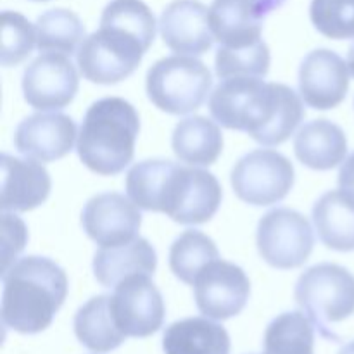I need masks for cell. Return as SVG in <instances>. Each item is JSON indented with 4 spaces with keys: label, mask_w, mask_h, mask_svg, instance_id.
<instances>
[{
    "label": "cell",
    "mask_w": 354,
    "mask_h": 354,
    "mask_svg": "<svg viewBox=\"0 0 354 354\" xmlns=\"http://www.w3.org/2000/svg\"><path fill=\"white\" fill-rule=\"evenodd\" d=\"M251 282L241 266L216 259L204 266L194 280L197 310L211 320H228L245 308Z\"/></svg>",
    "instance_id": "cell-11"
},
{
    "label": "cell",
    "mask_w": 354,
    "mask_h": 354,
    "mask_svg": "<svg viewBox=\"0 0 354 354\" xmlns=\"http://www.w3.org/2000/svg\"><path fill=\"white\" fill-rule=\"evenodd\" d=\"M337 354H354V341L349 342V344H346Z\"/></svg>",
    "instance_id": "cell-34"
},
{
    "label": "cell",
    "mask_w": 354,
    "mask_h": 354,
    "mask_svg": "<svg viewBox=\"0 0 354 354\" xmlns=\"http://www.w3.org/2000/svg\"><path fill=\"white\" fill-rule=\"evenodd\" d=\"M216 259H220L216 244L199 230H185L169 249V268L180 282L189 286H194L204 266Z\"/></svg>",
    "instance_id": "cell-27"
},
{
    "label": "cell",
    "mask_w": 354,
    "mask_h": 354,
    "mask_svg": "<svg viewBox=\"0 0 354 354\" xmlns=\"http://www.w3.org/2000/svg\"><path fill=\"white\" fill-rule=\"evenodd\" d=\"M138 131L140 118L135 107L121 97H104L85 113L76 152L90 171L118 175L133 161Z\"/></svg>",
    "instance_id": "cell-5"
},
{
    "label": "cell",
    "mask_w": 354,
    "mask_h": 354,
    "mask_svg": "<svg viewBox=\"0 0 354 354\" xmlns=\"http://www.w3.org/2000/svg\"><path fill=\"white\" fill-rule=\"evenodd\" d=\"M127 194L140 209L165 213L180 225L207 223L223 199L213 173L168 159L137 162L127 175Z\"/></svg>",
    "instance_id": "cell-2"
},
{
    "label": "cell",
    "mask_w": 354,
    "mask_h": 354,
    "mask_svg": "<svg viewBox=\"0 0 354 354\" xmlns=\"http://www.w3.org/2000/svg\"><path fill=\"white\" fill-rule=\"evenodd\" d=\"M294 151L304 166L327 171L344 162L348 138L339 124L328 120H313L297 131Z\"/></svg>",
    "instance_id": "cell-20"
},
{
    "label": "cell",
    "mask_w": 354,
    "mask_h": 354,
    "mask_svg": "<svg viewBox=\"0 0 354 354\" xmlns=\"http://www.w3.org/2000/svg\"><path fill=\"white\" fill-rule=\"evenodd\" d=\"M159 30L176 54L203 55L213 47L209 9L199 0H173L161 14Z\"/></svg>",
    "instance_id": "cell-17"
},
{
    "label": "cell",
    "mask_w": 354,
    "mask_h": 354,
    "mask_svg": "<svg viewBox=\"0 0 354 354\" xmlns=\"http://www.w3.org/2000/svg\"><path fill=\"white\" fill-rule=\"evenodd\" d=\"M165 354H230V335L209 318H185L169 325L162 335Z\"/></svg>",
    "instance_id": "cell-22"
},
{
    "label": "cell",
    "mask_w": 354,
    "mask_h": 354,
    "mask_svg": "<svg viewBox=\"0 0 354 354\" xmlns=\"http://www.w3.org/2000/svg\"><path fill=\"white\" fill-rule=\"evenodd\" d=\"M313 221L320 241L332 251H354V192L330 190L313 206Z\"/></svg>",
    "instance_id": "cell-21"
},
{
    "label": "cell",
    "mask_w": 354,
    "mask_h": 354,
    "mask_svg": "<svg viewBox=\"0 0 354 354\" xmlns=\"http://www.w3.org/2000/svg\"><path fill=\"white\" fill-rule=\"evenodd\" d=\"M93 275L104 287H116L131 275H154L158 254L151 242L137 237L127 244L100 248L93 256Z\"/></svg>",
    "instance_id": "cell-19"
},
{
    "label": "cell",
    "mask_w": 354,
    "mask_h": 354,
    "mask_svg": "<svg viewBox=\"0 0 354 354\" xmlns=\"http://www.w3.org/2000/svg\"><path fill=\"white\" fill-rule=\"evenodd\" d=\"M35 2H47V0H35Z\"/></svg>",
    "instance_id": "cell-35"
},
{
    "label": "cell",
    "mask_w": 354,
    "mask_h": 354,
    "mask_svg": "<svg viewBox=\"0 0 354 354\" xmlns=\"http://www.w3.org/2000/svg\"><path fill=\"white\" fill-rule=\"evenodd\" d=\"M2 228H3V252L2 263L3 272L12 265V259L17 252L23 251L24 242H26V228L24 223L14 214H2Z\"/></svg>",
    "instance_id": "cell-31"
},
{
    "label": "cell",
    "mask_w": 354,
    "mask_h": 354,
    "mask_svg": "<svg viewBox=\"0 0 354 354\" xmlns=\"http://www.w3.org/2000/svg\"><path fill=\"white\" fill-rule=\"evenodd\" d=\"M294 297L322 337L341 341L330 327L354 315V275L349 270L334 263L311 266L297 280Z\"/></svg>",
    "instance_id": "cell-6"
},
{
    "label": "cell",
    "mask_w": 354,
    "mask_h": 354,
    "mask_svg": "<svg viewBox=\"0 0 354 354\" xmlns=\"http://www.w3.org/2000/svg\"><path fill=\"white\" fill-rule=\"evenodd\" d=\"M73 325L76 339L92 353H111L127 339L114 322L111 313V296L107 294L86 301L76 311Z\"/></svg>",
    "instance_id": "cell-24"
},
{
    "label": "cell",
    "mask_w": 354,
    "mask_h": 354,
    "mask_svg": "<svg viewBox=\"0 0 354 354\" xmlns=\"http://www.w3.org/2000/svg\"><path fill=\"white\" fill-rule=\"evenodd\" d=\"M348 66H349V71H351V75L354 76V44L349 47V52H348Z\"/></svg>",
    "instance_id": "cell-33"
},
{
    "label": "cell",
    "mask_w": 354,
    "mask_h": 354,
    "mask_svg": "<svg viewBox=\"0 0 354 354\" xmlns=\"http://www.w3.org/2000/svg\"><path fill=\"white\" fill-rule=\"evenodd\" d=\"M235 196L251 206H272L292 190L296 173L289 159L272 149H256L232 169Z\"/></svg>",
    "instance_id": "cell-8"
},
{
    "label": "cell",
    "mask_w": 354,
    "mask_h": 354,
    "mask_svg": "<svg viewBox=\"0 0 354 354\" xmlns=\"http://www.w3.org/2000/svg\"><path fill=\"white\" fill-rule=\"evenodd\" d=\"M37 45V26L23 14L14 10L2 12V64L6 68L23 62Z\"/></svg>",
    "instance_id": "cell-30"
},
{
    "label": "cell",
    "mask_w": 354,
    "mask_h": 354,
    "mask_svg": "<svg viewBox=\"0 0 354 354\" xmlns=\"http://www.w3.org/2000/svg\"><path fill=\"white\" fill-rule=\"evenodd\" d=\"M111 313L127 337L144 339L162 327L166 308L151 275H131L114 287Z\"/></svg>",
    "instance_id": "cell-10"
},
{
    "label": "cell",
    "mask_w": 354,
    "mask_h": 354,
    "mask_svg": "<svg viewBox=\"0 0 354 354\" xmlns=\"http://www.w3.org/2000/svg\"><path fill=\"white\" fill-rule=\"evenodd\" d=\"M76 124L62 113H40L17 124L14 145L23 156L40 162L57 161L73 151Z\"/></svg>",
    "instance_id": "cell-15"
},
{
    "label": "cell",
    "mask_w": 354,
    "mask_h": 354,
    "mask_svg": "<svg viewBox=\"0 0 354 354\" xmlns=\"http://www.w3.org/2000/svg\"><path fill=\"white\" fill-rule=\"evenodd\" d=\"M37 47L41 52L78 54L85 40V26L69 9H50L37 19Z\"/></svg>",
    "instance_id": "cell-25"
},
{
    "label": "cell",
    "mask_w": 354,
    "mask_h": 354,
    "mask_svg": "<svg viewBox=\"0 0 354 354\" xmlns=\"http://www.w3.org/2000/svg\"><path fill=\"white\" fill-rule=\"evenodd\" d=\"M50 175L37 159L2 154V209L26 213L47 201Z\"/></svg>",
    "instance_id": "cell-18"
},
{
    "label": "cell",
    "mask_w": 354,
    "mask_h": 354,
    "mask_svg": "<svg viewBox=\"0 0 354 354\" xmlns=\"http://www.w3.org/2000/svg\"><path fill=\"white\" fill-rule=\"evenodd\" d=\"M286 0H214L209 23L214 40L228 47H242L263 40L266 16Z\"/></svg>",
    "instance_id": "cell-16"
},
{
    "label": "cell",
    "mask_w": 354,
    "mask_h": 354,
    "mask_svg": "<svg viewBox=\"0 0 354 354\" xmlns=\"http://www.w3.org/2000/svg\"><path fill=\"white\" fill-rule=\"evenodd\" d=\"M2 324L19 334L50 327L68 297L66 272L48 258L26 256L2 273Z\"/></svg>",
    "instance_id": "cell-4"
},
{
    "label": "cell",
    "mask_w": 354,
    "mask_h": 354,
    "mask_svg": "<svg viewBox=\"0 0 354 354\" xmlns=\"http://www.w3.org/2000/svg\"><path fill=\"white\" fill-rule=\"evenodd\" d=\"M209 111L221 127L245 131L266 147L289 140L306 116L303 100L290 86L251 76L223 80L211 93Z\"/></svg>",
    "instance_id": "cell-1"
},
{
    "label": "cell",
    "mask_w": 354,
    "mask_h": 354,
    "mask_svg": "<svg viewBox=\"0 0 354 354\" xmlns=\"http://www.w3.org/2000/svg\"><path fill=\"white\" fill-rule=\"evenodd\" d=\"M145 86L158 109L180 116L203 106L213 86V76L203 61L178 54L156 62L147 71Z\"/></svg>",
    "instance_id": "cell-7"
},
{
    "label": "cell",
    "mask_w": 354,
    "mask_h": 354,
    "mask_svg": "<svg viewBox=\"0 0 354 354\" xmlns=\"http://www.w3.org/2000/svg\"><path fill=\"white\" fill-rule=\"evenodd\" d=\"M270 71V48L263 40L242 47L220 45L216 50V75L221 80L251 76L265 78Z\"/></svg>",
    "instance_id": "cell-28"
},
{
    "label": "cell",
    "mask_w": 354,
    "mask_h": 354,
    "mask_svg": "<svg viewBox=\"0 0 354 354\" xmlns=\"http://www.w3.org/2000/svg\"><path fill=\"white\" fill-rule=\"evenodd\" d=\"M315 325L301 311L279 315L265 332L263 354H315Z\"/></svg>",
    "instance_id": "cell-26"
},
{
    "label": "cell",
    "mask_w": 354,
    "mask_h": 354,
    "mask_svg": "<svg viewBox=\"0 0 354 354\" xmlns=\"http://www.w3.org/2000/svg\"><path fill=\"white\" fill-rule=\"evenodd\" d=\"M313 26L332 40L354 38V0H311Z\"/></svg>",
    "instance_id": "cell-29"
},
{
    "label": "cell",
    "mask_w": 354,
    "mask_h": 354,
    "mask_svg": "<svg viewBox=\"0 0 354 354\" xmlns=\"http://www.w3.org/2000/svg\"><path fill=\"white\" fill-rule=\"evenodd\" d=\"M349 90V66L328 48L310 52L301 62L299 92L304 104L317 111L337 107Z\"/></svg>",
    "instance_id": "cell-14"
},
{
    "label": "cell",
    "mask_w": 354,
    "mask_h": 354,
    "mask_svg": "<svg viewBox=\"0 0 354 354\" xmlns=\"http://www.w3.org/2000/svg\"><path fill=\"white\" fill-rule=\"evenodd\" d=\"M156 17L142 0H111L100 28L80 45L76 61L83 78L114 85L133 75L156 38Z\"/></svg>",
    "instance_id": "cell-3"
},
{
    "label": "cell",
    "mask_w": 354,
    "mask_h": 354,
    "mask_svg": "<svg viewBox=\"0 0 354 354\" xmlns=\"http://www.w3.org/2000/svg\"><path fill=\"white\" fill-rule=\"evenodd\" d=\"M258 251L270 266L279 270L299 268L315 245L310 221L289 207H277L259 220Z\"/></svg>",
    "instance_id": "cell-9"
},
{
    "label": "cell",
    "mask_w": 354,
    "mask_h": 354,
    "mask_svg": "<svg viewBox=\"0 0 354 354\" xmlns=\"http://www.w3.org/2000/svg\"><path fill=\"white\" fill-rule=\"evenodd\" d=\"M78 73L66 54L44 52L23 75L24 100L38 111L64 109L78 92Z\"/></svg>",
    "instance_id": "cell-12"
},
{
    "label": "cell",
    "mask_w": 354,
    "mask_h": 354,
    "mask_svg": "<svg viewBox=\"0 0 354 354\" xmlns=\"http://www.w3.org/2000/svg\"><path fill=\"white\" fill-rule=\"evenodd\" d=\"M171 147L176 158L190 166H211L223 151V135L214 121L190 116L175 127Z\"/></svg>",
    "instance_id": "cell-23"
},
{
    "label": "cell",
    "mask_w": 354,
    "mask_h": 354,
    "mask_svg": "<svg viewBox=\"0 0 354 354\" xmlns=\"http://www.w3.org/2000/svg\"><path fill=\"white\" fill-rule=\"evenodd\" d=\"M339 185L341 189L354 192V152L346 159V162H342L341 171H339Z\"/></svg>",
    "instance_id": "cell-32"
},
{
    "label": "cell",
    "mask_w": 354,
    "mask_h": 354,
    "mask_svg": "<svg viewBox=\"0 0 354 354\" xmlns=\"http://www.w3.org/2000/svg\"><path fill=\"white\" fill-rule=\"evenodd\" d=\"M85 234L100 248H114L138 237L142 214L123 194L106 192L92 197L82 213Z\"/></svg>",
    "instance_id": "cell-13"
}]
</instances>
